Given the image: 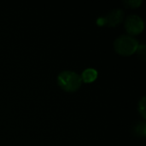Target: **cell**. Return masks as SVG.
Listing matches in <instances>:
<instances>
[{"label": "cell", "mask_w": 146, "mask_h": 146, "mask_svg": "<svg viewBox=\"0 0 146 146\" xmlns=\"http://www.w3.org/2000/svg\"><path fill=\"white\" fill-rule=\"evenodd\" d=\"M57 82L59 86L66 92L77 91L82 83L80 75L73 71H62L57 77Z\"/></svg>", "instance_id": "obj_1"}, {"label": "cell", "mask_w": 146, "mask_h": 146, "mask_svg": "<svg viewBox=\"0 0 146 146\" xmlns=\"http://www.w3.org/2000/svg\"><path fill=\"white\" fill-rule=\"evenodd\" d=\"M138 46V41L130 35H121L118 37L114 44L115 51L121 56H130L133 54Z\"/></svg>", "instance_id": "obj_2"}, {"label": "cell", "mask_w": 146, "mask_h": 146, "mask_svg": "<svg viewBox=\"0 0 146 146\" xmlns=\"http://www.w3.org/2000/svg\"><path fill=\"white\" fill-rule=\"evenodd\" d=\"M125 28L129 34H132V35L139 34L144 29L143 20L139 15H130L126 19Z\"/></svg>", "instance_id": "obj_3"}, {"label": "cell", "mask_w": 146, "mask_h": 146, "mask_svg": "<svg viewBox=\"0 0 146 146\" xmlns=\"http://www.w3.org/2000/svg\"><path fill=\"white\" fill-rule=\"evenodd\" d=\"M124 13L121 9H115L110 12L105 17L98 20V23L100 25H107L109 27H115L121 23L123 20Z\"/></svg>", "instance_id": "obj_4"}, {"label": "cell", "mask_w": 146, "mask_h": 146, "mask_svg": "<svg viewBox=\"0 0 146 146\" xmlns=\"http://www.w3.org/2000/svg\"><path fill=\"white\" fill-rule=\"evenodd\" d=\"M81 80L86 82V83H91L92 81H94L97 77H98V72L93 69V68H87L86 69L83 73L82 75L80 76Z\"/></svg>", "instance_id": "obj_5"}, {"label": "cell", "mask_w": 146, "mask_h": 146, "mask_svg": "<svg viewBox=\"0 0 146 146\" xmlns=\"http://www.w3.org/2000/svg\"><path fill=\"white\" fill-rule=\"evenodd\" d=\"M134 133L139 137H145L146 133L145 122H139L134 127Z\"/></svg>", "instance_id": "obj_6"}, {"label": "cell", "mask_w": 146, "mask_h": 146, "mask_svg": "<svg viewBox=\"0 0 146 146\" xmlns=\"http://www.w3.org/2000/svg\"><path fill=\"white\" fill-rule=\"evenodd\" d=\"M139 111L144 118L146 117L145 114V98H143L139 104Z\"/></svg>", "instance_id": "obj_7"}, {"label": "cell", "mask_w": 146, "mask_h": 146, "mask_svg": "<svg viewBox=\"0 0 146 146\" xmlns=\"http://www.w3.org/2000/svg\"><path fill=\"white\" fill-rule=\"evenodd\" d=\"M136 51L138 52V54H139V56L142 59V60H145V57H146V53H145V45H143V44H139V46H138V48H137V50H136Z\"/></svg>", "instance_id": "obj_8"}, {"label": "cell", "mask_w": 146, "mask_h": 146, "mask_svg": "<svg viewBox=\"0 0 146 146\" xmlns=\"http://www.w3.org/2000/svg\"><path fill=\"white\" fill-rule=\"evenodd\" d=\"M142 1L141 0H128V1H125V4H127V6L131 7V8H137L141 4Z\"/></svg>", "instance_id": "obj_9"}]
</instances>
